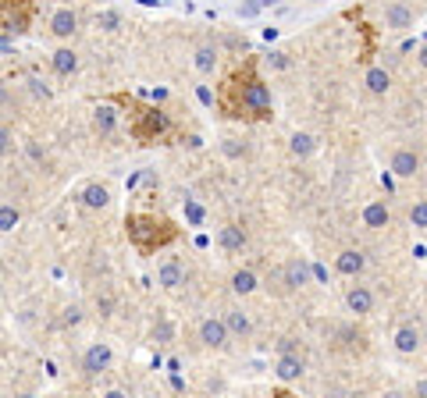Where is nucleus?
Instances as JSON below:
<instances>
[{"instance_id": "1a4fd4ad", "label": "nucleus", "mask_w": 427, "mask_h": 398, "mask_svg": "<svg viewBox=\"0 0 427 398\" xmlns=\"http://www.w3.org/2000/svg\"><path fill=\"white\" fill-rule=\"evenodd\" d=\"M157 284H164V288H182V284H185V267L168 256L164 263L157 267Z\"/></svg>"}, {"instance_id": "4be33fe9", "label": "nucleus", "mask_w": 427, "mask_h": 398, "mask_svg": "<svg viewBox=\"0 0 427 398\" xmlns=\"http://www.w3.org/2000/svg\"><path fill=\"white\" fill-rule=\"evenodd\" d=\"M232 288H235L239 296H249V292H256V274H253L249 267L235 270V274H232Z\"/></svg>"}, {"instance_id": "b1692460", "label": "nucleus", "mask_w": 427, "mask_h": 398, "mask_svg": "<svg viewBox=\"0 0 427 398\" xmlns=\"http://www.w3.org/2000/svg\"><path fill=\"white\" fill-rule=\"evenodd\" d=\"M196 68L203 75H214V68H218V50H214V46H199L196 50Z\"/></svg>"}, {"instance_id": "20e7f679", "label": "nucleus", "mask_w": 427, "mask_h": 398, "mask_svg": "<svg viewBox=\"0 0 427 398\" xmlns=\"http://www.w3.org/2000/svg\"><path fill=\"white\" fill-rule=\"evenodd\" d=\"M32 22V0H0V32H25Z\"/></svg>"}, {"instance_id": "e433bc0d", "label": "nucleus", "mask_w": 427, "mask_h": 398, "mask_svg": "<svg viewBox=\"0 0 427 398\" xmlns=\"http://www.w3.org/2000/svg\"><path fill=\"white\" fill-rule=\"evenodd\" d=\"M103 398H125V394H121V391H107Z\"/></svg>"}, {"instance_id": "f257e3e1", "label": "nucleus", "mask_w": 427, "mask_h": 398, "mask_svg": "<svg viewBox=\"0 0 427 398\" xmlns=\"http://www.w3.org/2000/svg\"><path fill=\"white\" fill-rule=\"evenodd\" d=\"M125 232H129V242L139 249V253H157L178 239V227L175 220L160 217V213H129L125 217Z\"/></svg>"}, {"instance_id": "7ed1b4c3", "label": "nucleus", "mask_w": 427, "mask_h": 398, "mask_svg": "<svg viewBox=\"0 0 427 398\" xmlns=\"http://www.w3.org/2000/svg\"><path fill=\"white\" fill-rule=\"evenodd\" d=\"M129 107H132L129 132L136 142H160L171 132V118L160 107H139V103H129Z\"/></svg>"}, {"instance_id": "f704fd0d", "label": "nucleus", "mask_w": 427, "mask_h": 398, "mask_svg": "<svg viewBox=\"0 0 427 398\" xmlns=\"http://www.w3.org/2000/svg\"><path fill=\"white\" fill-rule=\"evenodd\" d=\"M65 320H68V324H79V320H82V310H75V306H72V310H68V317H65Z\"/></svg>"}, {"instance_id": "9b49d317", "label": "nucleus", "mask_w": 427, "mask_h": 398, "mask_svg": "<svg viewBox=\"0 0 427 398\" xmlns=\"http://www.w3.org/2000/svg\"><path fill=\"white\" fill-rule=\"evenodd\" d=\"M114 125H118V110H114L111 103H100V107L93 110V132H96V135H111Z\"/></svg>"}, {"instance_id": "bb28decb", "label": "nucleus", "mask_w": 427, "mask_h": 398, "mask_svg": "<svg viewBox=\"0 0 427 398\" xmlns=\"http://www.w3.org/2000/svg\"><path fill=\"white\" fill-rule=\"evenodd\" d=\"M292 153H296V157H310V153H313V135L296 132V135H292Z\"/></svg>"}, {"instance_id": "4468645a", "label": "nucleus", "mask_w": 427, "mask_h": 398, "mask_svg": "<svg viewBox=\"0 0 427 398\" xmlns=\"http://www.w3.org/2000/svg\"><path fill=\"white\" fill-rule=\"evenodd\" d=\"M218 242H221V249H228V253H242V246H246V232L239 224H225L221 232H218Z\"/></svg>"}, {"instance_id": "f03ea898", "label": "nucleus", "mask_w": 427, "mask_h": 398, "mask_svg": "<svg viewBox=\"0 0 427 398\" xmlns=\"http://www.w3.org/2000/svg\"><path fill=\"white\" fill-rule=\"evenodd\" d=\"M239 118H246V121L271 118V93H267L263 79H256L253 61H246L239 68Z\"/></svg>"}, {"instance_id": "6ab92c4d", "label": "nucleus", "mask_w": 427, "mask_h": 398, "mask_svg": "<svg viewBox=\"0 0 427 398\" xmlns=\"http://www.w3.org/2000/svg\"><path fill=\"white\" fill-rule=\"evenodd\" d=\"M50 68L58 72L61 79L75 75V68H79V57H75V50H58V53L50 57Z\"/></svg>"}, {"instance_id": "7c9ffc66", "label": "nucleus", "mask_w": 427, "mask_h": 398, "mask_svg": "<svg viewBox=\"0 0 427 398\" xmlns=\"http://www.w3.org/2000/svg\"><path fill=\"white\" fill-rule=\"evenodd\" d=\"M185 213H189V220H192V224H199V220H203V210H199L192 199H185Z\"/></svg>"}, {"instance_id": "393cba45", "label": "nucleus", "mask_w": 427, "mask_h": 398, "mask_svg": "<svg viewBox=\"0 0 427 398\" xmlns=\"http://www.w3.org/2000/svg\"><path fill=\"white\" fill-rule=\"evenodd\" d=\"M278 4V0H242V4H239V15L242 18H253V15H260L263 8H275Z\"/></svg>"}, {"instance_id": "2eb2a0df", "label": "nucleus", "mask_w": 427, "mask_h": 398, "mask_svg": "<svg viewBox=\"0 0 427 398\" xmlns=\"http://www.w3.org/2000/svg\"><path fill=\"white\" fill-rule=\"evenodd\" d=\"M82 366H86V373H103L107 366H111V349H107V345H93L86 352Z\"/></svg>"}, {"instance_id": "aec40b11", "label": "nucleus", "mask_w": 427, "mask_h": 398, "mask_svg": "<svg viewBox=\"0 0 427 398\" xmlns=\"http://www.w3.org/2000/svg\"><path fill=\"white\" fill-rule=\"evenodd\" d=\"M395 349H399L402 356H413V352L420 349V331H416V327H409V324H406V327H399V331H395Z\"/></svg>"}, {"instance_id": "ddd939ff", "label": "nucleus", "mask_w": 427, "mask_h": 398, "mask_svg": "<svg viewBox=\"0 0 427 398\" xmlns=\"http://www.w3.org/2000/svg\"><path fill=\"white\" fill-rule=\"evenodd\" d=\"M385 25L395 29V32H406V29H413V11H409L406 4H388V11H385Z\"/></svg>"}, {"instance_id": "39448f33", "label": "nucleus", "mask_w": 427, "mask_h": 398, "mask_svg": "<svg viewBox=\"0 0 427 398\" xmlns=\"http://www.w3.org/2000/svg\"><path fill=\"white\" fill-rule=\"evenodd\" d=\"M50 32L58 36V39H72L79 32V15L72 8H58L50 15Z\"/></svg>"}, {"instance_id": "c9c22d12", "label": "nucleus", "mask_w": 427, "mask_h": 398, "mask_svg": "<svg viewBox=\"0 0 427 398\" xmlns=\"http://www.w3.org/2000/svg\"><path fill=\"white\" fill-rule=\"evenodd\" d=\"M271 65H275V68H285V65H289L285 53H271Z\"/></svg>"}, {"instance_id": "f8f14e48", "label": "nucleus", "mask_w": 427, "mask_h": 398, "mask_svg": "<svg viewBox=\"0 0 427 398\" xmlns=\"http://www.w3.org/2000/svg\"><path fill=\"white\" fill-rule=\"evenodd\" d=\"M388 220H392V213H388V206H385L381 199H374V203H367V206H363V224H367V227H374V232L388 227Z\"/></svg>"}, {"instance_id": "4c0bfd02", "label": "nucleus", "mask_w": 427, "mask_h": 398, "mask_svg": "<svg viewBox=\"0 0 427 398\" xmlns=\"http://www.w3.org/2000/svg\"><path fill=\"white\" fill-rule=\"evenodd\" d=\"M0 50H11V43H8V39H0Z\"/></svg>"}, {"instance_id": "a211bd4d", "label": "nucleus", "mask_w": 427, "mask_h": 398, "mask_svg": "<svg viewBox=\"0 0 427 398\" xmlns=\"http://www.w3.org/2000/svg\"><path fill=\"white\" fill-rule=\"evenodd\" d=\"M363 253H356V249H346V253H339V260H335V270L339 274H346V277H356L360 270H363Z\"/></svg>"}, {"instance_id": "f3484780", "label": "nucleus", "mask_w": 427, "mask_h": 398, "mask_svg": "<svg viewBox=\"0 0 427 398\" xmlns=\"http://www.w3.org/2000/svg\"><path fill=\"white\" fill-rule=\"evenodd\" d=\"M82 203H86L89 210H103L107 203H111V189H107L103 182H93V185L82 189Z\"/></svg>"}, {"instance_id": "c756f323", "label": "nucleus", "mask_w": 427, "mask_h": 398, "mask_svg": "<svg viewBox=\"0 0 427 398\" xmlns=\"http://www.w3.org/2000/svg\"><path fill=\"white\" fill-rule=\"evenodd\" d=\"M100 25H103V29H107V32H114V29H118V25H121V18H118V15H114V11H103V15H100Z\"/></svg>"}, {"instance_id": "dca6fc26", "label": "nucleus", "mask_w": 427, "mask_h": 398, "mask_svg": "<svg viewBox=\"0 0 427 398\" xmlns=\"http://www.w3.org/2000/svg\"><path fill=\"white\" fill-rule=\"evenodd\" d=\"M221 324H225L228 334H239V338H249V334H253V320H249L242 310H228Z\"/></svg>"}, {"instance_id": "0eeeda50", "label": "nucleus", "mask_w": 427, "mask_h": 398, "mask_svg": "<svg viewBox=\"0 0 427 398\" xmlns=\"http://www.w3.org/2000/svg\"><path fill=\"white\" fill-rule=\"evenodd\" d=\"M282 284H285L289 292H292V288H303V284H310V263H306L303 256L289 260L285 270H282Z\"/></svg>"}, {"instance_id": "423d86ee", "label": "nucleus", "mask_w": 427, "mask_h": 398, "mask_svg": "<svg viewBox=\"0 0 427 398\" xmlns=\"http://www.w3.org/2000/svg\"><path fill=\"white\" fill-rule=\"evenodd\" d=\"M228 331H225V324L221 320H214V317H206L203 324H199V341H203V345L206 349H225L228 345Z\"/></svg>"}, {"instance_id": "473e14b6", "label": "nucleus", "mask_w": 427, "mask_h": 398, "mask_svg": "<svg viewBox=\"0 0 427 398\" xmlns=\"http://www.w3.org/2000/svg\"><path fill=\"white\" fill-rule=\"evenodd\" d=\"M153 338L168 341V338H171V327H168V324H157V327H153Z\"/></svg>"}, {"instance_id": "ea45409f", "label": "nucleus", "mask_w": 427, "mask_h": 398, "mask_svg": "<svg viewBox=\"0 0 427 398\" xmlns=\"http://www.w3.org/2000/svg\"><path fill=\"white\" fill-rule=\"evenodd\" d=\"M18 398H36V394H18Z\"/></svg>"}, {"instance_id": "72a5a7b5", "label": "nucleus", "mask_w": 427, "mask_h": 398, "mask_svg": "<svg viewBox=\"0 0 427 398\" xmlns=\"http://www.w3.org/2000/svg\"><path fill=\"white\" fill-rule=\"evenodd\" d=\"M8 103H11V96H8V86H4V82H0V110H4Z\"/></svg>"}, {"instance_id": "6e6552de", "label": "nucleus", "mask_w": 427, "mask_h": 398, "mask_svg": "<svg viewBox=\"0 0 427 398\" xmlns=\"http://www.w3.org/2000/svg\"><path fill=\"white\" fill-rule=\"evenodd\" d=\"M388 167H392V175H395V178H413L416 171H420V157H416L413 150H395Z\"/></svg>"}, {"instance_id": "2f4dec72", "label": "nucleus", "mask_w": 427, "mask_h": 398, "mask_svg": "<svg viewBox=\"0 0 427 398\" xmlns=\"http://www.w3.org/2000/svg\"><path fill=\"white\" fill-rule=\"evenodd\" d=\"M29 86H32V93H36L39 100H50V89H46V86H43L39 79H29Z\"/></svg>"}, {"instance_id": "5701e85b", "label": "nucleus", "mask_w": 427, "mask_h": 398, "mask_svg": "<svg viewBox=\"0 0 427 398\" xmlns=\"http://www.w3.org/2000/svg\"><path fill=\"white\" fill-rule=\"evenodd\" d=\"M363 82H367V89H370V93H388V86H392V79H388V72H385V68H370Z\"/></svg>"}, {"instance_id": "412c9836", "label": "nucleus", "mask_w": 427, "mask_h": 398, "mask_svg": "<svg viewBox=\"0 0 427 398\" xmlns=\"http://www.w3.org/2000/svg\"><path fill=\"white\" fill-rule=\"evenodd\" d=\"M275 373H278L282 380H296V377H303V359H299V356H282L278 366H275Z\"/></svg>"}, {"instance_id": "9d476101", "label": "nucleus", "mask_w": 427, "mask_h": 398, "mask_svg": "<svg viewBox=\"0 0 427 398\" xmlns=\"http://www.w3.org/2000/svg\"><path fill=\"white\" fill-rule=\"evenodd\" d=\"M346 306H349L356 317H367V313L374 310V296H370L367 284H353V288L346 292Z\"/></svg>"}, {"instance_id": "58836bf2", "label": "nucleus", "mask_w": 427, "mask_h": 398, "mask_svg": "<svg viewBox=\"0 0 427 398\" xmlns=\"http://www.w3.org/2000/svg\"><path fill=\"white\" fill-rule=\"evenodd\" d=\"M275 398H292V394H289V391H278V394H275Z\"/></svg>"}, {"instance_id": "cd10ccee", "label": "nucleus", "mask_w": 427, "mask_h": 398, "mask_svg": "<svg viewBox=\"0 0 427 398\" xmlns=\"http://www.w3.org/2000/svg\"><path fill=\"white\" fill-rule=\"evenodd\" d=\"M11 146H15L11 128H8V125H0V157H4V153H11Z\"/></svg>"}, {"instance_id": "a878e982", "label": "nucleus", "mask_w": 427, "mask_h": 398, "mask_svg": "<svg viewBox=\"0 0 427 398\" xmlns=\"http://www.w3.org/2000/svg\"><path fill=\"white\" fill-rule=\"evenodd\" d=\"M18 206H11V203H0V232H11V227L18 224Z\"/></svg>"}, {"instance_id": "c85d7f7f", "label": "nucleus", "mask_w": 427, "mask_h": 398, "mask_svg": "<svg viewBox=\"0 0 427 398\" xmlns=\"http://www.w3.org/2000/svg\"><path fill=\"white\" fill-rule=\"evenodd\" d=\"M409 220H413V227H423V224H427V206L416 203V206L409 210Z\"/></svg>"}]
</instances>
